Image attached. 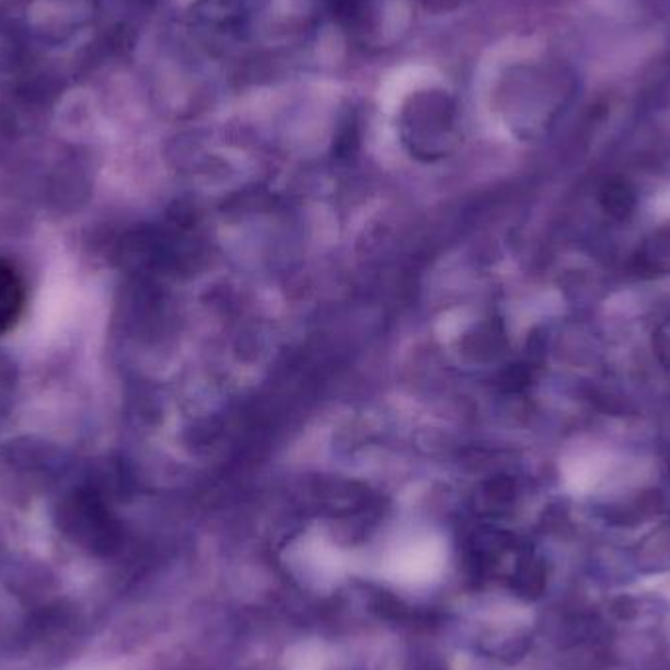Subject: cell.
Wrapping results in <instances>:
<instances>
[{"instance_id": "obj_1", "label": "cell", "mask_w": 670, "mask_h": 670, "mask_svg": "<svg viewBox=\"0 0 670 670\" xmlns=\"http://www.w3.org/2000/svg\"><path fill=\"white\" fill-rule=\"evenodd\" d=\"M26 302V289L10 263L0 259V335L7 334L16 324Z\"/></svg>"}, {"instance_id": "obj_2", "label": "cell", "mask_w": 670, "mask_h": 670, "mask_svg": "<svg viewBox=\"0 0 670 670\" xmlns=\"http://www.w3.org/2000/svg\"><path fill=\"white\" fill-rule=\"evenodd\" d=\"M639 269L647 273H669L670 270V228L655 233L645 243L639 255Z\"/></svg>"}, {"instance_id": "obj_3", "label": "cell", "mask_w": 670, "mask_h": 670, "mask_svg": "<svg viewBox=\"0 0 670 670\" xmlns=\"http://www.w3.org/2000/svg\"><path fill=\"white\" fill-rule=\"evenodd\" d=\"M602 208H604L608 215L617 220H624L627 216L632 215L633 208H635V196H633L629 186L622 185V183H612V185L605 186L602 190Z\"/></svg>"}]
</instances>
